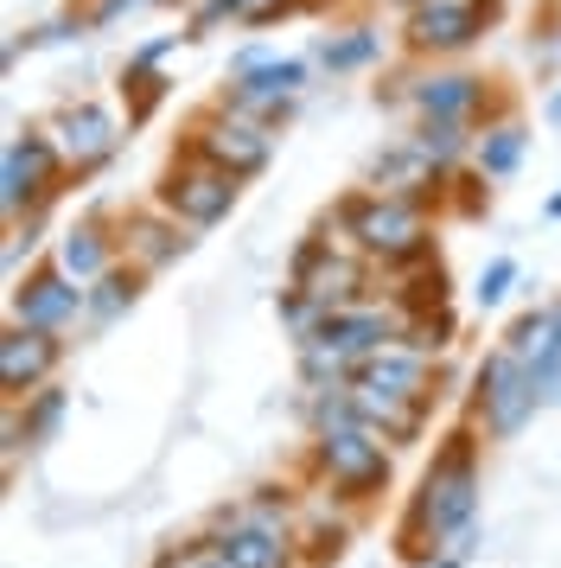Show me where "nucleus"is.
Here are the masks:
<instances>
[{
	"label": "nucleus",
	"instance_id": "obj_29",
	"mask_svg": "<svg viewBox=\"0 0 561 568\" xmlns=\"http://www.w3.org/2000/svg\"><path fill=\"white\" fill-rule=\"evenodd\" d=\"M549 122H555V129H561V90H555V97H549Z\"/></svg>",
	"mask_w": 561,
	"mask_h": 568
},
{
	"label": "nucleus",
	"instance_id": "obj_9",
	"mask_svg": "<svg viewBox=\"0 0 561 568\" xmlns=\"http://www.w3.org/2000/svg\"><path fill=\"white\" fill-rule=\"evenodd\" d=\"M357 282H364V268H357L351 256H332L326 243H306L300 262H294V287H300V294H313L326 313L345 307V301L357 294Z\"/></svg>",
	"mask_w": 561,
	"mask_h": 568
},
{
	"label": "nucleus",
	"instance_id": "obj_21",
	"mask_svg": "<svg viewBox=\"0 0 561 568\" xmlns=\"http://www.w3.org/2000/svg\"><path fill=\"white\" fill-rule=\"evenodd\" d=\"M415 148L434 160V166H453L466 154V122H447V115H421V129H415Z\"/></svg>",
	"mask_w": 561,
	"mask_h": 568
},
{
	"label": "nucleus",
	"instance_id": "obj_18",
	"mask_svg": "<svg viewBox=\"0 0 561 568\" xmlns=\"http://www.w3.org/2000/svg\"><path fill=\"white\" fill-rule=\"evenodd\" d=\"M555 345H561V333H555V313H523V320L510 326V358H517V364L549 358Z\"/></svg>",
	"mask_w": 561,
	"mask_h": 568
},
{
	"label": "nucleus",
	"instance_id": "obj_7",
	"mask_svg": "<svg viewBox=\"0 0 561 568\" xmlns=\"http://www.w3.org/2000/svg\"><path fill=\"white\" fill-rule=\"evenodd\" d=\"M421 517H428L434 530H459V524L472 517V460H466V447H447V460L428 473V486H421Z\"/></svg>",
	"mask_w": 561,
	"mask_h": 568
},
{
	"label": "nucleus",
	"instance_id": "obj_27",
	"mask_svg": "<svg viewBox=\"0 0 561 568\" xmlns=\"http://www.w3.org/2000/svg\"><path fill=\"white\" fill-rule=\"evenodd\" d=\"M51 422H58V396H45V403H39V415H32V428H39V435H45Z\"/></svg>",
	"mask_w": 561,
	"mask_h": 568
},
{
	"label": "nucleus",
	"instance_id": "obj_3",
	"mask_svg": "<svg viewBox=\"0 0 561 568\" xmlns=\"http://www.w3.org/2000/svg\"><path fill=\"white\" fill-rule=\"evenodd\" d=\"M268 129L255 122V115H243V109H230V115H217V122H204L198 129V148L192 154L217 160L224 173H236V180H249V173H262L268 166Z\"/></svg>",
	"mask_w": 561,
	"mask_h": 568
},
{
	"label": "nucleus",
	"instance_id": "obj_6",
	"mask_svg": "<svg viewBox=\"0 0 561 568\" xmlns=\"http://www.w3.org/2000/svg\"><path fill=\"white\" fill-rule=\"evenodd\" d=\"M300 90H306L300 58H268V64H255V71H243V78L230 83V109H243V115H280V109H294Z\"/></svg>",
	"mask_w": 561,
	"mask_h": 568
},
{
	"label": "nucleus",
	"instance_id": "obj_5",
	"mask_svg": "<svg viewBox=\"0 0 561 568\" xmlns=\"http://www.w3.org/2000/svg\"><path fill=\"white\" fill-rule=\"evenodd\" d=\"M484 32V0H421L408 13V45L421 52H459Z\"/></svg>",
	"mask_w": 561,
	"mask_h": 568
},
{
	"label": "nucleus",
	"instance_id": "obj_14",
	"mask_svg": "<svg viewBox=\"0 0 561 568\" xmlns=\"http://www.w3.org/2000/svg\"><path fill=\"white\" fill-rule=\"evenodd\" d=\"M479 78H459V71H440V78H421L408 83V103L421 109V115H447V122H466L472 109H479Z\"/></svg>",
	"mask_w": 561,
	"mask_h": 568
},
{
	"label": "nucleus",
	"instance_id": "obj_25",
	"mask_svg": "<svg viewBox=\"0 0 561 568\" xmlns=\"http://www.w3.org/2000/svg\"><path fill=\"white\" fill-rule=\"evenodd\" d=\"M128 301H134V275H102V294L90 301V307H96L102 320H109V313H122Z\"/></svg>",
	"mask_w": 561,
	"mask_h": 568
},
{
	"label": "nucleus",
	"instance_id": "obj_26",
	"mask_svg": "<svg viewBox=\"0 0 561 568\" xmlns=\"http://www.w3.org/2000/svg\"><path fill=\"white\" fill-rule=\"evenodd\" d=\"M134 7H147V0H96V7H90V27H115L122 13H134Z\"/></svg>",
	"mask_w": 561,
	"mask_h": 568
},
{
	"label": "nucleus",
	"instance_id": "obj_24",
	"mask_svg": "<svg viewBox=\"0 0 561 568\" xmlns=\"http://www.w3.org/2000/svg\"><path fill=\"white\" fill-rule=\"evenodd\" d=\"M510 282H517V262H491V268L479 275V287H472V294H479V307H498V301L510 294Z\"/></svg>",
	"mask_w": 561,
	"mask_h": 568
},
{
	"label": "nucleus",
	"instance_id": "obj_11",
	"mask_svg": "<svg viewBox=\"0 0 561 568\" xmlns=\"http://www.w3.org/2000/svg\"><path fill=\"white\" fill-rule=\"evenodd\" d=\"M76 307H83V287H71L64 268L58 275H39V282H26L13 294V313H20V326H32V333H51V326L76 320Z\"/></svg>",
	"mask_w": 561,
	"mask_h": 568
},
{
	"label": "nucleus",
	"instance_id": "obj_8",
	"mask_svg": "<svg viewBox=\"0 0 561 568\" xmlns=\"http://www.w3.org/2000/svg\"><path fill=\"white\" fill-rule=\"evenodd\" d=\"M51 141H58V154L71 160V166H96V160L115 154V115L96 103H71V109H58Z\"/></svg>",
	"mask_w": 561,
	"mask_h": 568
},
{
	"label": "nucleus",
	"instance_id": "obj_28",
	"mask_svg": "<svg viewBox=\"0 0 561 568\" xmlns=\"http://www.w3.org/2000/svg\"><path fill=\"white\" fill-rule=\"evenodd\" d=\"M178 568H230L224 556H192V562H178Z\"/></svg>",
	"mask_w": 561,
	"mask_h": 568
},
{
	"label": "nucleus",
	"instance_id": "obj_30",
	"mask_svg": "<svg viewBox=\"0 0 561 568\" xmlns=\"http://www.w3.org/2000/svg\"><path fill=\"white\" fill-rule=\"evenodd\" d=\"M549 217H561V192H555V199H549Z\"/></svg>",
	"mask_w": 561,
	"mask_h": 568
},
{
	"label": "nucleus",
	"instance_id": "obj_12",
	"mask_svg": "<svg viewBox=\"0 0 561 568\" xmlns=\"http://www.w3.org/2000/svg\"><path fill=\"white\" fill-rule=\"evenodd\" d=\"M396 333L389 326V313H377V307H338V313H326L319 320V345H326L332 358H345V352H370V345H382V338Z\"/></svg>",
	"mask_w": 561,
	"mask_h": 568
},
{
	"label": "nucleus",
	"instance_id": "obj_20",
	"mask_svg": "<svg viewBox=\"0 0 561 568\" xmlns=\"http://www.w3.org/2000/svg\"><path fill=\"white\" fill-rule=\"evenodd\" d=\"M523 148H530V134L517 129V122H498V129H491V134L479 141V166L491 173V180H504V173H517Z\"/></svg>",
	"mask_w": 561,
	"mask_h": 568
},
{
	"label": "nucleus",
	"instance_id": "obj_19",
	"mask_svg": "<svg viewBox=\"0 0 561 568\" xmlns=\"http://www.w3.org/2000/svg\"><path fill=\"white\" fill-rule=\"evenodd\" d=\"M357 389H382V396H415L421 389V358H370Z\"/></svg>",
	"mask_w": 561,
	"mask_h": 568
},
{
	"label": "nucleus",
	"instance_id": "obj_15",
	"mask_svg": "<svg viewBox=\"0 0 561 568\" xmlns=\"http://www.w3.org/2000/svg\"><path fill=\"white\" fill-rule=\"evenodd\" d=\"M51 358H58V345H51L45 333H32V326H20V333L0 338V377H7V389L39 384V377L51 371Z\"/></svg>",
	"mask_w": 561,
	"mask_h": 568
},
{
	"label": "nucleus",
	"instance_id": "obj_23",
	"mask_svg": "<svg viewBox=\"0 0 561 568\" xmlns=\"http://www.w3.org/2000/svg\"><path fill=\"white\" fill-rule=\"evenodd\" d=\"M128 243H134V256L147 262V268H160V262H173L178 250H185V236H178V231H166L160 217H141V224H134V236H128Z\"/></svg>",
	"mask_w": 561,
	"mask_h": 568
},
{
	"label": "nucleus",
	"instance_id": "obj_1",
	"mask_svg": "<svg viewBox=\"0 0 561 568\" xmlns=\"http://www.w3.org/2000/svg\"><path fill=\"white\" fill-rule=\"evenodd\" d=\"M160 205L204 231V224L230 217V205H236V173H224L217 160L192 154L185 166H173V173H166V185H160Z\"/></svg>",
	"mask_w": 561,
	"mask_h": 568
},
{
	"label": "nucleus",
	"instance_id": "obj_22",
	"mask_svg": "<svg viewBox=\"0 0 561 568\" xmlns=\"http://www.w3.org/2000/svg\"><path fill=\"white\" fill-rule=\"evenodd\" d=\"M377 52H382L377 32H345V39H326V45H319V64H326V71H357V64H370Z\"/></svg>",
	"mask_w": 561,
	"mask_h": 568
},
{
	"label": "nucleus",
	"instance_id": "obj_16",
	"mask_svg": "<svg viewBox=\"0 0 561 568\" xmlns=\"http://www.w3.org/2000/svg\"><path fill=\"white\" fill-rule=\"evenodd\" d=\"M58 268H64L71 282H96L102 268H109V243H102L96 224H76V231H64V243H58Z\"/></svg>",
	"mask_w": 561,
	"mask_h": 568
},
{
	"label": "nucleus",
	"instance_id": "obj_13",
	"mask_svg": "<svg viewBox=\"0 0 561 568\" xmlns=\"http://www.w3.org/2000/svg\"><path fill=\"white\" fill-rule=\"evenodd\" d=\"M326 466H332V479H345L351 491H364L382 479V447L364 428H338V435H326Z\"/></svg>",
	"mask_w": 561,
	"mask_h": 568
},
{
	"label": "nucleus",
	"instance_id": "obj_31",
	"mask_svg": "<svg viewBox=\"0 0 561 568\" xmlns=\"http://www.w3.org/2000/svg\"><path fill=\"white\" fill-rule=\"evenodd\" d=\"M555 333H561V307H555Z\"/></svg>",
	"mask_w": 561,
	"mask_h": 568
},
{
	"label": "nucleus",
	"instance_id": "obj_2",
	"mask_svg": "<svg viewBox=\"0 0 561 568\" xmlns=\"http://www.w3.org/2000/svg\"><path fill=\"white\" fill-rule=\"evenodd\" d=\"M345 231L357 236V250H370V256H421V211L402 205V199H351L345 205Z\"/></svg>",
	"mask_w": 561,
	"mask_h": 568
},
{
	"label": "nucleus",
	"instance_id": "obj_4",
	"mask_svg": "<svg viewBox=\"0 0 561 568\" xmlns=\"http://www.w3.org/2000/svg\"><path fill=\"white\" fill-rule=\"evenodd\" d=\"M58 160L64 154H58L51 134H13V141H7V160H0V205H7V217H20V211L45 192Z\"/></svg>",
	"mask_w": 561,
	"mask_h": 568
},
{
	"label": "nucleus",
	"instance_id": "obj_17",
	"mask_svg": "<svg viewBox=\"0 0 561 568\" xmlns=\"http://www.w3.org/2000/svg\"><path fill=\"white\" fill-rule=\"evenodd\" d=\"M217 556H224L230 568H280V537L275 530H230V537L217 542Z\"/></svg>",
	"mask_w": 561,
	"mask_h": 568
},
{
	"label": "nucleus",
	"instance_id": "obj_10",
	"mask_svg": "<svg viewBox=\"0 0 561 568\" xmlns=\"http://www.w3.org/2000/svg\"><path fill=\"white\" fill-rule=\"evenodd\" d=\"M484 409H491V428H498V435H517V428H523V415L536 409L530 371L510 358V352H498V358L484 364Z\"/></svg>",
	"mask_w": 561,
	"mask_h": 568
}]
</instances>
